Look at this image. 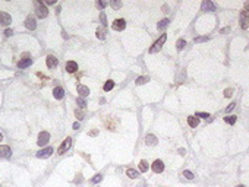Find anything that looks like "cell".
<instances>
[{"label":"cell","mask_w":249,"mask_h":187,"mask_svg":"<svg viewBox=\"0 0 249 187\" xmlns=\"http://www.w3.org/2000/svg\"><path fill=\"white\" fill-rule=\"evenodd\" d=\"M78 94L81 97H88L89 95V88H86L84 85H78Z\"/></svg>","instance_id":"obj_16"},{"label":"cell","mask_w":249,"mask_h":187,"mask_svg":"<svg viewBox=\"0 0 249 187\" xmlns=\"http://www.w3.org/2000/svg\"><path fill=\"white\" fill-rule=\"evenodd\" d=\"M240 27L243 29H246L249 27V16H248V12H242L240 13Z\"/></svg>","instance_id":"obj_8"},{"label":"cell","mask_w":249,"mask_h":187,"mask_svg":"<svg viewBox=\"0 0 249 187\" xmlns=\"http://www.w3.org/2000/svg\"><path fill=\"white\" fill-rule=\"evenodd\" d=\"M10 22H12V18H10V15H9V13H6V12H0V25L8 27Z\"/></svg>","instance_id":"obj_5"},{"label":"cell","mask_w":249,"mask_h":187,"mask_svg":"<svg viewBox=\"0 0 249 187\" xmlns=\"http://www.w3.org/2000/svg\"><path fill=\"white\" fill-rule=\"evenodd\" d=\"M97 5H98V8H101V9H103V8H106V6H107V3H106V2H98V3H97Z\"/></svg>","instance_id":"obj_38"},{"label":"cell","mask_w":249,"mask_h":187,"mask_svg":"<svg viewBox=\"0 0 249 187\" xmlns=\"http://www.w3.org/2000/svg\"><path fill=\"white\" fill-rule=\"evenodd\" d=\"M186 45V41L185 40H179L177 42H176V47H177V50L180 51V50H183V47Z\"/></svg>","instance_id":"obj_26"},{"label":"cell","mask_w":249,"mask_h":187,"mask_svg":"<svg viewBox=\"0 0 249 187\" xmlns=\"http://www.w3.org/2000/svg\"><path fill=\"white\" fill-rule=\"evenodd\" d=\"M232 95H233V89H226V91H224V97L229 98V97H232Z\"/></svg>","instance_id":"obj_33"},{"label":"cell","mask_w":249,"mask_h":187,"mask_svg":"<svg viewBox=\"0 0 249 187\" xmlns=\"http://www.w3.org/2000/svg\"><path fill=\"white\" fill-rule=\"evenodd\" d=\"M3 139V136H2V133H0V140H2Z\"/></svg>","instance_id":"obj_43"},{"label":"cell","mask_w":249,"mask_h":187,"mask_svg":"<svg viewBox=\"0 0 249 187\" xmlns=\"http://www.w3.org/2000/svg\"><path fill=\"white\" fill-rule=\"evenodd\" d=\"M113 86H115V82H113V81H107L104 83V91H110V89H113Z\"/></svg>","instance_id":"obj_27"},{"label":"cell","mask_w":249,"mask_h":187,"mask_svg":"<svg viewBox=\"0 0 249 187\" xmlns=\"http://www.w3.org/2000/svg\"><path fill=\"white\" fill-rule=\"evenodd\" d=\"M71 145H72V139H71V137H66V140H63V143H62L60 148L57 149V154H60V155L64 154L67 149L71 148Z\"/></svg>","instance_id":"obj_3"},{"label":"cell","mask_w":249,"mask_h":187,"mask_svg":"<svg viewBox=\"0 0 249 187\" xmlns=\"http://www.w3.org/2000/svg\"><path fill=\"white\" fill-rule=\"evenodd\" d=\"M66 70L69 73H75L76 70H78V64L75 63V61H67L66 63Z\"/></svg>","instance_id":"obj_14"},{"label":"cell","mask_w":249,"mask_h":187,"mask_svg":"<svg viewBox=\"0 0 249 187\" xmlns=\"http://www.w3.org/2000/svg\"><path fill=\"white\" fill-rule=\"evenodd\" d=\"M75 114H76V117H78V120H82L84 119V114H82V111H75Z\"/></svg>","instance_id":"obj_35"},{"label":"cell","mask_w":249,"mask_h":187,"mask_svg":"<svg viewBox=\"0 0 249 187\" xmlns=\"http://www.w3.org/2000/svg\"><path fill=\"white\" fill-rule=\"evenodd\" d=\"M167 25H169V19H163L158 22V29H164V28H167Z\"/></svg>","instance_id":"obj_22"},{"label":"cell","mask_w":249,"mask_h":187,"mask_svg":"<svg viewBox=\"0 0 249 187\" xmlns=\"http://www.w3.org/2000/svg\"><path fill=\"white\" fill-rule=\"evenodd\" d=\"M235 105H236V104H235V102H232V104H230V105H229L227 108H226V111H227V113H230V111H232V110L235 108Z\"/></svg>","instance_id":"obj_37"},{"label":"cell","mask_w":249,"mask_h":187,"mask_svg":"<svg viewBox=\"0 0 249 187\" xmlns=\"http://www.w3.org/2000/svg\"><path fill=\"white\" fill-rule=\"evenodd\" d=\"M152 171L154 173H163L164 171V164H163V161H160V159H157L154 164H152Z\"/></svg>","instance_id":"obj_7"},{"label":"cell","mask_w":249,"mask_h":187,"mask_svg":"<svg viewBox=\"0 0 249 187\" xmlns=\"http://www.w3.org/2000/svg\"><path fill=\"white\" fill-rule=\"evenodd\" d=\"M73 129H76V130L79 129V121H76V123H73Z\"/></svg>","instance_id":"obj_40"},{"label":"cell","mask_w":249,"mask_h":187,"mask_svg":"<svg viewBox=\"0 0 249 187\" xmlns=\"http://www.w3.org/2000/svg\"><path fill=\"white\" fill-rule=\"evenodd\" d=\"M195 117H198V119H199V117H201V119H208L210 114H208V113H196Z\"/></svg>","instance_id":"obj_30"},{"label":"cell","mask_w":249,"mask_h":187,"mask_svg":"<svg viewBox=\"0 0 249 187\" xmlns=\"http://www.w3.org/2000/svg\"><path fill=\"white\" fill-rule=\"evenodd\" d=\"M56 0H47V5H54Z\"/></svg>","instance_id":"obj_41"},{"label":"cell","mask_w":249,"mask_h":187,"mask_svg":"<svg viewBox=\"0 0 249 187\" xmlns=\"http://www.w3.org/2000/svg\"><path fill=\"white\" fill-rule=\"evenodd\" d=\"M204 41H208V37H199L195 40V42H204Z\"/></svg>","instance_id":"obj_34"},{"label":"cell","mask_w":249,"mask_h":187,"mask_svg":"<svg viewBox=\"0 0 249 187\" xmlns=\"http://www.w3.org/2000/svg\"><path fill=\"white\" fill-rule=\"evenodd\" d=\"M188 124L191 127H196L199 124V119H198V117H195V115H191V117H188Z\"/></svg>","instance_id":"obj_19"},{"label":"cell","mask_w":249,"mask_h":187,"mask_svg":"<svg viewBox=\"0 0 249 187\" xmlns=\"http://www.w3.org/2000/svg\"><path fill=\"white\" fill-rule=\"evenodd\" d=\"M46 61H47V67H50V69L56 67V66H57V63H59V61H57V59H56L54 56H49Z\"/></svg>","instance_id":"obj_17"},{"label":"cell","mask_w":249,"mask_h":187,"mask_svg":"<svg viewBox=\"0 0 249 187\" xmlns=\"http://www.w3.org/2000/svg\"><path fill=\"white\" fill-rule=\"evenodd\" d=\"M78 105H79L81 108H85V107H86V102H85L82 98H78Z\"/></svg>","instance_id":"obj_31"},{"label":"cell","mask_w":249,"mask_h":187,"mask_svg":"<svg viewBox=\"0 0 249 187\" xmlns=\"http://www.w3.org/2000/svg\"><path fill=\"white\" fill-rule=\"evenodd\" d=\"M236 187H245V186H236Z\"/></svg>","instance_id":"obj_44"},{"label":"cell","mask_w":249,"mask_h":187,"mask_svg":"<svg viewBox=\"0 0 249 187\" xmlns=\"http://www.w3.org/2000/svg\"><path fill=\"white\" fill-rule=\"evenodd\" d=\"M246 9H249V2H248V3H246Z\"/></svg>","instance_id":"obj_42"},{"label":"cell","mask_w":249,"mask_h":187,"mask_svg":"<svg viewBox=\"0 0 249 187\" xmlns=\"http://www.w3.org/2000/svg\"><path fill=\"white\" fill-rule=\"evenodd\" d=\"M12 34H13V32H12V29H6V31H5V35H6V37H10Z\"/></svg>","instance_id":"obj_39"},{"label":"cell","mask_w":249,"mask_h":187,"mask_svg":"<svg viewBox=\"0 0 249 187\" xmlns=\"http://www.w3.org/2000/svg\"><path fill=\"white\" fill-rule=\"evenodd\" d=\"M126 174H128L129 178H137V177H138V173L135 171V170H132V168H129V170L126 171Z\"/></svg>","instance_id":"obj_24"},{"label":"cell","mask_w":249,"mask_h":187,"mask_svg":"<svg viewBox=\"0 0 249 187\" xmlns=\"http://www.w3.org/2000/svg\"><path fill=\"white\" fill-rule=\"evenodd\" d=\"M31 63H32V59H29V57H24L22 60H19V61H18V66H19L21 69H25V67H28Z\"/></svg>","instance_id":"obj_13"},{"label":"cell","mask_w":249,"mask_h":187,"mask_svg":"<svg viewBox=\"0 0 249 187\" xmlns=\"http://www.w3.org/2000/svg\"><path fill=\"white\" fill-rule=\"evenodd\" d=\"M215 9V5L210 0H205V2H202V10H208V12H213Z\"/></svg>","instance_id":"obj_12"},{"label":"cell","mask_w":249,"mask_h":187,"mask_svg":"<svg viewBox=\"0 0 249 187\" xmlns=\"http://www.w3.org/2000/svg\"><path fill=\"white\" fill-rule=\"evenodd\" d=\"M166 40H167V35H166V34H163V35L160 37V40H158V41H155V44L151 47L150 53H157V51H158V50H160L161 47H163V44L166 42Z\"/></svg>","instance_id":"obj_2"},{"label":"cell","mask_w":249,"mask_h":187,"mask_svg":"<svg viewBox=\"0 0 249 187\" xmlns=\"http://www.w3.org/2000/svg\"><path fill=\"white\" fill-rule=\"evenodd\" d=\"M101 178H103V177H101L100 174H97V175L93 178V183H98V181H101Z\"/></svg>","instance_id":"obj_36"},{"label":"cell","mask_w":249,"mask_h":187,"mask_svg":"<svg viewBox=\"0 0 249 187\" xmlns=\"http://www.w3.org/2000/svg\"><path fill=\"white\" fill-rule=\"evenodd\" d=\"M183 175H185L186 178H189V180H192V178H193V174H192L191 171H188V170H186V171H183Z\"/></svg>","instance_id":"obj_32"},{"label":"cell","mask_w":249,"mask_h":187,"mask_svg":"<svg viewBox=\"0 0 249 187\" xmlns=\"http://www.w3.org/2000/svg\"><path fill=\"white\" fill-rule=\"evenodd\" d=\"M106 35H107V29H106V27H101V28H98V29H97V37H98L100 40H104V38H106Z\"/></svg>","instance_id":"obj_20"},{"label":"cell","mask_w":249,"mask_h":187,"mask_svg":"<svg viewBox=\"0 0 249 187\" xmlns=\"http://www.w3.org/2000/svg\"><path fill=\"white\" fill-rule=\"evenodd\" d=\"M35 15L43 19V18H47L49 15V9L43 5V2H35Z\"/></svg>","instance_id":"obj_1"},{"label":"cell","mask_w":249,"mask_h":187,"mask_svg":"<svg viewBox=\"0 0 249 187\" xmlns=\"http://www.w3.org/2000/svg\"><path fill=\"white\" fill-rule=\"evenodd\" d=\"M139 171H141V173L148 171V162H147V161H144V159H142V161L139 162Z\"/></svg>","instance_id":"obj_21"},{"label":"cell","mask_w":249,"mask_h":187,"mask_svg":"<svg viewBox=\"0 0 249 187\" xmlns=\"http://www.w3.org/2000/svg\"><path fill=\"white\" fill-rule=\"evenodd\" d=\"M111 27H113L115 31H123L125 27H126V22H125V19H116L115 22H113Z\"/></svg>","instance_id":"obj_6"},{"label":"cell","mask_w":249,"mask_h":187,"mask_svg":"<svg viewBox=\"0 0 249 187\" xmlns=\"http://www.w3.org/2000/svg\"><path fill=\"white\" fill-rule=\"evenodd\" d=\"M50 140V134L47 133V132H41L40 134H38V140H37V143L40 145V146H44L47 142Z\"/></svg>","instance_id":"obj_4"},{"label":"cell","mask_w":249,"mask_h":187,"mask_svg":"<svg viewBox=\"0 0 249 187\" xmlns=\"http://www.w3.org/2000/svg\"><path fill=\"white\" fill-rule=\"evenodd\" d=\"M224 121H226V123H229V124H235L236 117H235V115H227V117H224Z\"/></svg>","instance_id":"obj_25"},{"label":"cell","mask_w":249,"mask_h":187,"mask_svg":"<svg viewBox=\"0 0 249 187\" xmlns=\"http://www.w3.org/2000/svg\"><path fill=\"white\" fill-rule=\"evenodd\" d=\"M100 20H101V25H103V27H106V23H107V18H106V13H104V12H101V13H100Z\"/></svg>","instance_id":"obj_28"},{"label":"cell","mask_w":249,"mask_h":187,"mask_svg":"<svg viewBox=\"0 0 249 187\" xmlns=\"http://www.w3.org/2000/svg\"><path fill=\"white\" fill-rule=\"evenodd\" d=\"M12 155V151L8 145H2L0 146V158H9Z\"/></svg>","instance_id":"obj_9"},{"label":"cell","mask_w":249,"mask_h":187,"mask_svg":"<svg viewBox=\"0 0 249 187\" xmlns=\"http://www.w3.org/2000/svg\"><path fill=\"white\" fill-rule=\"evenodd\" d=\"M110 6L113 9H120L122 8V2H119V0H113V2H110Z\"/></svg>","instance_id":"obj_23"},{"label":"cell","mask_w":249,"mask_h":187,"mask_svg":"<svg viewBox=\"0 0 249 187\" xmlns=\"http://www.w3.org/2000/svg\"><path fill=\"white\" fill-rule=\"evenodd\" d=\"M53 154V148H44L40 152H37V158H49Z\"/></svg>","instance_id":"obj_10"},{"label":"cell","mask_w":249,"mask_h":187,"mask_svg":"<svg viewBox=\"0 0 249 187\" xmlns=\"http://www.w3.org/2000/svg\"><path fill=\"white\" fill-rule=\"evenodd\" d=\"M145 82H148V76H141V78L137 79V83H138V85H142V83H145Z\"/></svg>","instance_id":"obj_29"},{"label":"cell","mask_w":249,"mask_h":187,"mask_svg":"<svg viewBox=\"0 0 249 187\" xmlns=\"http://www.w3.org/2000/svg\"><path fill=\"white\" fill-rule=\"evenodd\" d=\"M53 95H54V98L62 100V98L64 97V91H63V88H60V86L54 88V89H53Z\"/></svg>","instance_id":"obj_15"},{"label":"cell","mask_w":249,"mask_h":187,"mask_svg":"<svg viewBox=\"0 0 249 187\" xmlns=\"http://www.w3.org/2000/svg\"><path fill=\"white\" fill-rule=\"evenodd\" d=\"M25 27H27L28 29H31V31H34V29H35L37 23H35V19H34L32 16H28V18H27V20H25Z\"/></svg>","instance_id":"obj_11"},{"label":"cell","mask_w":249,"mask_h":187,"mask_svg":"<svg viewBox=\"0 0 249 187\" xmlns=\"http://www.w3.org/2000/svg\"><path fill=\"white\" fill-rule=\"evenodd\" d=\"M145 143H147V145H151V146L157 145V137H155L154 134H147V137H145Z\"/></svg>","instance_id":"obj_18"}]
</instances>
